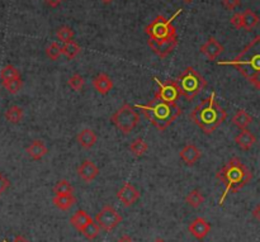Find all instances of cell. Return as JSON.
Listing matches in <instances>:
<instances>
[{
  "label": "cell",
  "mask_w": 260,
  "mask_h": 242,
  "mask_svg": "<svg viewBox=\"0 0 260 242\" xmlns=\"http://www.w3.org/2000/svg\"><path fill=\"white\" fill-rule=\"evenodd\" d=\"M217 64L234 66L252 85L260 90V36L255 37L234 60Z\"/></svg>",
  "instance_id": "6da1fadb"
},
{
  "label": "cell",
  "mask_w": 260,
  "mask_h": 242,
  "mask_svg": "<svg viewBox=\"0 0 260 242\" xmlns=\"http://www.w3.org/2000/svg\"><path fill=\"white\" fill-rule=\"evenodd\" d=\"M216 178L225 185V192L220 198L218 204L222 206L230 193H236L250 183L253 174L239 157H232L222 169L216 173Z\"/></svg>",
  "instance_id": "7a4b0ae2"
},
{
  "label": "cell",
  "mask_w": 260,
  "mask_h": 242,
  "mask_svg": "<svg viewBox=\"0 0 260 242\" xmlns=\"http://www.w3.org/2000/svg\"><path fill=\"white\" fill-rule=\"evenodd\" d=\"M134 107L140 109L146 120L160 132L165 131L183 113V109L178 104L161 101L156 95L147 104H136Z\"/></svg>",
  "instance_id": "3957f363"
},
{
  "label": "cell",
  "mask_w": 260,
  "mask_h": 242,
  "mask_svg": "<svg viewBox=\"0 0 260 242\" xmlns=\"http://www.w3.org/2000/svg\"><path fill=\"white\" fill-rule=\"evenodd\" d=\"M227 113L221 106L216 102V93H211L207 99H204L201 104L190 112L189 118L198 125L206 134L215 132L222 123L225 122Z\"/></svg>",
  "instance_id": "277c9868"
},
{
  "label": "cell",
  "mask_w": 260,
  "mask_h": 242,
  "mask_svg": "<svg viewBox=\"0 0 260 242\" xmlns=\"http://www.w3.org/2000/svg\"><path fill=\"white\" fill-rule=\"evenodd\" d=\"M176 84L179 87L180 94L187 99L192 102L204 88L207 87V81L198 71L194 70V67L188 66L187 69L178 76Z\"/></svg>",
  "instance_id": "5b68a950"
},
{
  "label": "cell",
  "mask_w": 260,
  "mask_h": 242,
  "mask_svg": "<svg viewBox=\"0 0 260 242\" xmlns=\"http://www.w3.org/2000/svg\"><path fill=\"white\" fill-rule=\"evenodd\" d=\"M183 13V9H178L170 18H165L164 15H157L150 24L146 25L145 33L148 38L154 41H165V39L176 37V28L173 25V20L179 14Z\"/></svg>",
  "instance_id": "8992f818"
},
{
  "label": "cell",
  "mask_w": 260,
  "mask_h": 242,
  "mask_svg": "<svg viewBox=\"0 0 260 242\" xmlns=\"http://www.w3.org/2000/svg\"><path fill=\"white\" fill-rule=\"evenodd\" d=\"M111 122L123 134H129L140 123V116L129 103H125L117 112L113 113L112 117H111Z\"/></svg>",
  "instance_id": "52a82bcc"
},
{
  "label": "cell",
  "mask_w": 260,
  "mask_h": 242,
  "mask_svg": "<svg viewBox=\"0 0 260 242\" xmlns=\"http://www.w3.org/2000/svg\"><path fill=\"white\" fill-rule=\"evenodd\" d=\"M121 222H122V216L112 206L103 207L95 216V223L99 226V229L107 232L112 231Z\"/></svg>",
  "instance_id": "ba28073f"
},
{
  "label": "cell",
  "mask_w": 260,
  "mask_h": 242,
  "mask_svg": "<svg viewBox=\"0 0 260 242\" xmlns=\"http://www.w3.org/2000/svg\"><path fill=\"white\" fill-rule=\"evenodd\" d=\"M154 80L156 81L159 90L156 92V97H159L161 101L168 102V103H176L178 99L182 97L180 94L179 87L176 84L175 80H166V81H160L159 79L155 76Z\"/></svg>",
  "instance_id": "9c48e42d"
},
{
  "label": "cell",
  "mask_w": 260,
  "mask_h": 242,
  "mask_svg": "<svg viewBox=\"0 0 260 242\" xmlns=\"http://www.w3.org/2000/svg\"><path fill=\"white\" fill-rule=\"evenodd\" d=\"M148 47L151 48L160 59H165L169 53L173 52L174 48L178 45V37H174V38L165 39V41H154V39H147Z\"/></svg>",
  "instance_id": "30bf717a"
},
{
  "label": "cell",
  "mask_w": 260,
  "mask_h": 242,
  "mask_svg": "<svg viewBox=\"0 0 260 242\" xmlns=\"http://www.w3.org/2000/svg\"><path fill=\"white\" fill-rule=\"evenodd\" d=\"M140 192L131 183L123 184V187L117 193V198L122 202L125 207L133 206L140 199Z\"/></svg>",
  "instance_id": "8fae6325"
},
{
  "label": "cell",
  "mask_w": 260,
  "mask_h": 242,
  "mask_svg": "<svg viewBox=\"0 0 260 242\" xmlns=\"http://www.w3.org/2000/svg\"><path fill=\"white\" fill-rule=\"evenodd\" d=\"M199 51H201L210 61H215L218 56L224 52V46H222L215 37H211L204 45L201 46Z\"/></svg>",
  "instance_id": "7c38bea8"
},
{
  "label": "cell",
  "mask_w": 260,
  "mask_h": 242,
  "mask_svg": "<svg viewBox=\"0 0 260 242\" xmlns=\"http://www.w3.org/2000/svg\"><path fill=\"white\" fill-rule=\"evenodd\" d=\"M99 174L98 166L90 160H85L81 162L80 166L78 167V175L85 183H92Z\"/></svg>",
  "instance_id": "4fadbf2b"
},
{
  "label": "cell",
  "mask_w": 260,
  "mask_h": 242,
  "mask_svg": "<svg viewBox=\"0 0 260 242\" xmlns=\"http://www.w3.org/2000/svg\"><path fill=\"white\" fill-rule=\"evenodd\" d=\"M189 232L196 237L197 240H203L204 237L207 236L211 231V226L207 221L204 220V218L198 217L193 221V222L190 223L189 227H188Z\"/></svg>",
  "instance_id": "5bb4252c"
},
{
  "label": "cell",
  "mask_w": 260,
  "mask_h": 242,
  "mask_svg": "<svg viewBox=\"0 0 260 242\" xmlns=\"http://www.w3.org/2000/svg\"><path fill=\"white\" fill-rule=\"evenodd\" d=\"M179 156L185 164L192 166V165H194L201 159L202 152L194 143H187L179 152Z\"/></svg>",
  "instance_id": "9a60e30c"
},
{
  "label": "cell",
  "mask_w": 260,
  "mask_h": 242,
  "mask_svg": "<svg viewBox=\"0 0 260 242\" xmlns=\"http://www.w3.org/2000/svg\"><path fill=\"white\" fill-rule=\"evenodd\" d=\"M93 87L101 95H107L113 89V81L107 74L102 73L97 75L93 80Z\"/></svg>",
  "instance_id": "2e32d148"
},
{
  "label": "cell",
  "mask_w": 260,
  "mask_h": 242,
  "mask_svg": "<svg viewBox=\"0 0 260 242\" xmlns=\"http://www.w3.org/2000/svg\"><path fill=\"white\" fill-rule=\"evenodd\" d=\"M25 151H27V153H28L32 160H41L48 152L47 147H46V145L41 139H34L31 145L25 148Z\"/></svg>",
  "instance_id": "e0dca14e"
},
{
  "label": "cell",
  "mask_w": 260,
  "mask_h": 242,
  "mask_svg": "<svg viewBox=\"0 0 260 242\" xmlns=\"http://www.w3.org/2000/svg\"><path fill=\"white\" fill-rule=\"evenodd\" d=\"M235 142L241 150L248 151L254 146V143L257 142V138H255L254 134L250 131H248V129H241L240 133L235 137Z\"/></svg>",
  "instance_id": "ac0fdd59"
},
{
  "label": "cell",
  "mask_w": 260,
  "mask_h": 242,
  "mask_svg": "<svg viewBox=\"0 0 260 242\" xmlns=\"http://www.w3.org/2000/svg\"><path fill=\"white\" fill-rule=\"evenodd\" d=\"M76 139H78V142L80 143L81 147L89 150V148H92L93 146L97 143V139H98V137H97V133H95L93 129L85 128V129H83V131L78 134Z\"/></svg>",
  "instance_id": "d6986e66"
},
{
  "label": "cell",
  "mask_w": 260,
  "mask_h": 242,
  "mask_svg": "<svg viewBox=\"0 0 260 242\" xmlns=\"http://www.w3.org/2000/svg\"><path fill=\"white\" fill-rule=\"evenodd\" d=\"M92 218H90V216L88 215L87 212L83 211V209H79L78 212H75L74 213L73 217L70 218V223L71 225L75 227L78 231H83V229H84L85 226L89 225L90 222H92Z\"/></svg>",
  "instance_id": "ffe728a7"
},
{
  "label": "cell",
  "mask_w": 260,
  "mask_h": 242,
  "mask_svg": "<svg viewBox=\"0 0 260 242\" xmlns=\"http://www.w3.org/2000/svg\"><path fill=\"white\" fill-rule=\"evenodd\" d=\"M252 122H253L252 116H250L248 112L243 111V109L236 112L235 116L232 117V123H234L236 127L240 128V129H246V128L252 124Z\"/></svg>",
  "instance_id": "44dd1931"
},
{
  "label": "cell",
  "mask_w": 260,
  "mask_h": 242,
  "mask_svg": "<svg viewBox=\"0 0 260 242\" xmlns=\"http://www.w3.org/2000/svg\"><path fill=\"white\" fill-rule=\"evenodd\" d=\"M55 207H57L61 211H67L70 209L74 204L76 203V198L74 197V194L70 195H55V198L52 199Z\"/></svg>",
  "instance_id": "7402d4cb"
},
{
  "label": "cell",
  "mask_w": 260,
  "mask_h": 242,
  "mask_svg": "<svg viewBox=\"0 0 260 242\" xmlns=\"http://www.w3.org/2000/svg\"><path fill=\"white\" fill-rule=\"evenodd\" d=\"M241 19H243V28L246 31H252L259 23V17L250 9H246L241 13Z\"/></svg>",
  "instance_id": "603a6c76"
},
{
  "label": "cell",
  "mask_w": 260,
  "mask_h": 242,
  "mask_svg": "<svg viewBox=\"0 0 260 242\" xmlns=\"http://www.w3.org/2000/svg\"><path fill=\"white\" fill-rule=\"evenodd\" d=\"M4 116H5V120L8 121V122L17 124V123H19L20 121L23 120L24 112H23V109L20 108V107L11 106L10 108L6 109L5 115H4Z\"/></svg>",
  "instance_id": "cb8c5ba5"
},
{
  "label": "cell",
  "mask_w": 260,
  "mask_h": 242,
  "mask_svg": "<svg viewBox=\"0 0 260 242\" xmlns=\"http://www.w3.org/2000/svg\"><path fill=\"white\" fill-rule=\"evenodd\" d=\"M61 50H62V55L66 56L69 60H73L75 59L79 53H80L81 48L75 41H69L66 42V43H64V46H61Z\"/></svg>",
  "instance_id": "d4e9b609"
},
{
  "label": "cell",
  "mask_w": 260,
  "mask_h": 242,
  "mask_svg": "<svg viewBox=\"0 0 260 242\" xmlns=\"http://www.w3.org/2000/svg\"><path fill=\"white\" fill-rule=\"evenodd\" d=\"M185 202H187L188 206L192 207V208H198V207H201L202 204H203L204 195L202 194L198 189H194L187 195Z\"/></svg>",
  "instance_id": "484cf974"
},
{
  "label": "cell",
  "mask_w": 260,
  "mask_h": 242,
  "mask_svg": "<svg viewBox=\"0 0 260 242\" xmlns=\"http://www.w3.org/2000/svg\"><path fill=\"white\" fill-rule=\"evenodd\" d=\"M20 78V73L18 71L17 67H14L13 65H6L1 69L0 71V79H1V83L3 81H9L13 80V79Z\"/></svg>",
  "instance_id": "4316f807"
},
{
  "label": "cell",
  "mask_w": 260,
  "mask_h": 242,
  "mask_svg": "<svg viewBox=\"0 0 260 242\" xmlns=\"http://www.w3.org/2000/svg\"><path fill=\"white\" fill-rule=\"evenodd\" d=\"M147 143H146L142 138L133 139L131 145H130V151H131L134 156H137V157L145 155V153L147 152Z\"/></svg>",
  "instance_id": "83f0119b"
},
{
  "label": "cell",
  "mask_w": 260,
  "mask_h": 242,
  "mask_svg": "<svg viewBox=\"0 0 260 242\" xmlns=\"http://www.w3.org/2000/svg\"><path fill=\"white\" fill-rule=\"evenodd\" d=\"M53 193L56 195H70L74 193V188L70 183L65 179L57 181L56 185L53 187Z\"/></svg>",
  "instance_id": "f1b7e54d"
},
{
  "label": "cell",
  "mask_w": 260,
  "mask_h": 242,
  "mask_svg": "<svg viewBox=\"0 0 260 242\" xmlns=\"http://www.w3.org/2000/svg\"><path fill=\"white\" fill-rule=\"evenodd\" d=\"M56 36L62 43H66L69 41H73L74 36H75V32L71 29L70 27H67V25H62V27L57 28L56 31Z\"/></svg>",
  "instance_id": "f546056e"
},
{
  "label": "cell",
  "mask_w": 260,
  "mask_h": 242,
  "mask_svg": "<svg viewBox=\"0 0 260 242\" xmlns=\"http://www.w3.org/2000/svg\"><path fill=\"white\" fill-rule=\"evenodd\" d=\"M46 55H47L48 59H51L52 61H56V60H59L60 56L62 55L61 46H60L57 42H52V43H50L48 47L46 48Z\"/></svg>",
  "instance_id": "4dcf8cb0"
},
{
  "label": "cell",
  "mask_w": 260,
  "mask_h": 242,
  "mask_svg": "<svg viewBox=\"0 0 260 242\" xmlns=\"http://www.w3.org/2000/svg\"><path fill=\"white\" fill-rule=\"evenodd\" d=\"M67 84H69V87L73 90H75V92H81L85 85V80L80 74H74V75L67 80Z\"/></svg>",
  "instance_id": "1f68e13d"
},
{
  "label": "cell",
  "mask_w": 260,
  "mask_h": 242,
  "mask_svg": "<svg viewBox=\"0 0 260 242\" xmlns=\"http://www.w3.org/2000/svg\"><path fill=\"white\" fill-rule=\"evenodd\" d=\"M99 232H101V229H99V226L92 221V222H90L89 225L85 226L84 229H83L81 234L84 235V236L87 237L88 240H94L95 237H98Z\"/></svg>",
  "instance_id": "d6a6232c"
},
{
  "label": "cell",
  "mask_w": 260,
  "mask_h": 242,
  "mask_svg": "<svg viewBox=\"0 0 260 242\" xmlns=\"http://www.w3.org/2000/svg\"><path fill=\"white\" fill-rule=\"evenodd\" d=\"M3 85L6 90H8L10 94H17L23 87V81L20 78L17 79H13V80H9V81H3Z\"/></svg>",
  "instance_id": "836d02e7"
},
{
  "label": "cell",
  "mask_w": 260,
  "mask_h": 242,
  "mask_svg": "<svg viewBox=\"0 0 260 242\" xmlns=\"http://www.w3.org/2000/svg\"><path fill=\"white\" fill-rule=\"evenodd\" d=\"M230 23H231L232 27L236 28V29H240V28H243V19H241V13L234 14V15L231 17V19H230Z\"/></svg>",
  "instance_id": "e575fe53"
},
{
  "label": "cell",
  "mask_w": 260,
  "mask_h": 242,
  "mask_svg": "<svg viewBox=\"0 0 260 242\" xmlns=\"http://www.w3.org/2000/svg\"><path fill=\"white\" fill-rule=\"evenodd\" d=\"M241 4V0H222V5L229 10H234Z\"/></svg>",
  "instance_id": "d590c367"
},
{
  "label": "cell",
  "mask_w": 260,
  "mask_h": 242,
  "mask_svg": "<svg viewBox=\"0 0 260 242\" xmlns=\"http://www.w3.org/2000/svg\"><path fill=\"white\" fill-rule=\"evenodd\" d=\"M10 187V181L3 175V173H0V195L5 193V190Z\"/></svg>",
  "instance_id": "8d00e7d4"
},
{
  "label": "cell",
  "mask_w": 260,
  "mask_h": 242,
  "mask_svg": "<svg viewBox=\"0 0 260 242\" xmlns=\"http://www.w3.org/2000/svg\"><path fill=\"white\" fill-rule=\"evenodd\" d=\"M64 1L65 0H45V3L47 4V5H50L51 8H57V6L64 3Z\"/></svg>",
  "instance_id": "74e56055"
},
{
  "label": "cell",
  "mask_w": 260,
  "mask_h": 242,
  "mask_svg": "<svg viewBox=\"0 0 260 242\" xmlns=\"http://www.w3.org/2000/svg\"><path fill=\"white\" fill-rule=\"evenodd\" d=\"M253 217L260 222V203L258 204V206L254 208V211H253Z\"/></svg>",
  "instance_id": "f35d334b"
},
{
  "label": "cell",
  "mask_w": 260,
  "mask_h": 242,
  "mask_svg": "<svg viewBox=\"0 0 260 242\" xmlns=\"http://www.w3.org/2000/svg\"><path fill=\"white\" fill-rule=\"evenodd\" d=\"M117 242H133V240H132V237H130L129 235H123V236H121L120 239L117 240Z\"/></svg>",
  "instance_id": "ab89813d"
},
{
  "label": "cell",
  "mask_w": 260,
  "mask_h": 242,
  "mask_svg": "<svg viewBox=\"0 0 260 242\" xmlns=\"http://www.w3.org/2000/svg\"><path fill=\"white\" fill-rule=\"evenodd\" d=\"M4 242H8V241H4ZM13 242H29V241L27 239H24L23 236H20V235H18V236L14 237Z\"/></svg>",
  "instance_id": "60d3db41"
},
{
  "label": "cell",
  "mask_w": 260,
  "mask_h": 242,
  "mask_svg": "<svg viewBox=\"0 0 260 242\" xmlns=\"http://www.w3.org/2000/svg\"><path fill=\"white\" fill-rule=\"evenodd\" d=\"M183 1H184L185 4H190V3H192V1H193V0H183Z\"/></svg>",
  "instance_id": "b9f144b4"
},
{
  "label": "cell",
  "mask_w": 260,
  "mask_h": 242,
  "mask_svg": "<svg viewBox=\"0 0 260 242\" xmlns=\"http://www.w3.org/2000/svg\"><path fill=\"white\" fill-rule=\"evenodd\" d=\"M154 242H165V241H164V240H162V239H156Z\"/></svg>",
  "instance_id": "7bdbcfd3"
},
{
  "label": "cell",
  "mask_w": 260,
  "mask_h": 242,
  "mask_svg": "<svg viewBox=\"0 0 260 242\" xmlns=\"http://www.w3.org/2000/svg\"><path fill=\"white\" fill-rule=\"evenodd\" d=\"M104 3H111V1H112V0H103Z\"/></svg>",
  "instance_id": "ee69618b"
}]
</instances>
